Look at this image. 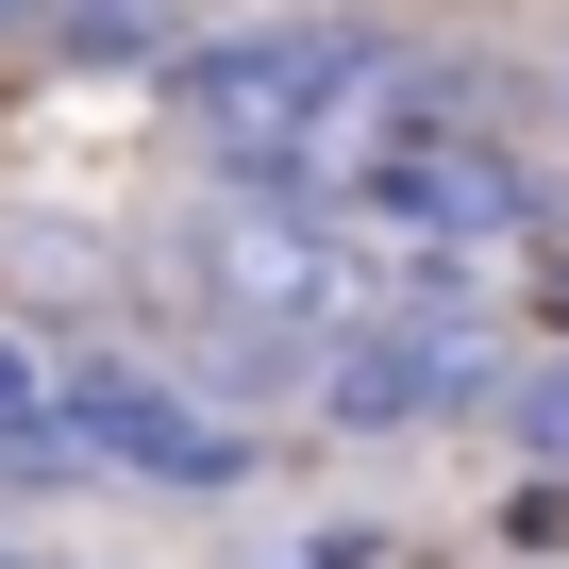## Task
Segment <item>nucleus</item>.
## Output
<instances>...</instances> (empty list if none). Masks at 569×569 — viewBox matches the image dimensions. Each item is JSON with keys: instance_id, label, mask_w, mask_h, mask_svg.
I'll return each mask as SVG.
<instances>
[{"instance_id": "f257e3e1", "label": "nucleus", "mask_w": 569, "mask_h": 569, "mask_svg": "<svg viewBox=\"0 0 569 569\" xmlns=\"http://www.w3.org/2000/svg\"><path fill=\"white\" fill-rule=\"evenodd\" d=\"M419 18H369V0H284V18H201L151 101H168V151L201 184H251V201H336V151L369 118V84L402 68Z\"/></svg>"}, {"instance_id": "6e6552de", "label": "nucleus", "mask_w": 569, "mask_h": 569, "mask_svg": "<svg viewBox=\"0 0 569 569\" xmlns=\"http://www.w3.org/2000/svg\"><path fill=\"white\" fill-rule=\"evenodd\" d=\"M536 118H552V134H569V51H552V68H536Z\"/></svg>"}, {"instance_id": "0eeeda50", "label": "nucleus", "mask_w": 569, "mask_h": 569, "mask_svg": "<svg viewBox=\"0 0 569 569\" xmlns=\"http://www.w3.org/2000/svg\"><path fill=\"white\" fill-rule=\"evenodd\" d=\"M34 18H51V0H0V68H34Z\"/></svg>"}, {"instance_id": "39448f33", "label": "nucleus", "mask_w": 569, "mask_h": 569, "mask_svg": "<svg viewBox=\"0 0 569 569\" xmlns=\"http://www.w3.org/2000/svg\"><path fill=\"white\" fill-rule=\"evenodd\" d=\"M486 419H502V452H519V469H569V336H519V352H502V386H486Z\"/></svg>"}, {"instance_id": "f03ea898", "label": "nucleus", "mask_w": 569, "mask_h": 569, "mask_svg": "<svg viewBox=\"0 0 569 569\" xmlns=\"http://www.w3.org/2000/svg\"><path fill=\"white\" fill-rule=\"evenodd\" d=\"M51 419H68L84 486H151V502H234L268 469V419H234L218 386H184L118 336H51Z\"/></svg>"}, {"instance_id": "423d86ee", "label": "nucleus", "mask_w": 569, "mask_h": 569, "mask_svg": "<svg viewBox=\"0 0 569 569\" xmlns=\"http://www.w3.org/2000/svg\"><path fill=\"white\" fill-rule=\"evenodd\" d=\"M502 552L569 569V469H519V502H502Z\"/></svg>"}, {"instance_id": "20e7f679", "label": "nucleus", "mask_w": 569, "mask_h": 569, "mask_svg": "<svg viewBox=\"0 0 569 569\" xmlns=\"http://www.w3.org/2000/svg\"><path fill=\"white\" fill-rule=\"evenodd\" d=\"M68 486H84V452L51 419V352L0 336V502H68Z\"/></svg>"}, {"instance_id": "7ed1b4c3", "label": "nucleus", "mask_w": 569, "mask_h": 569, "mask_svg": "<svg viewBox=\"0 0 569 569\" xmlns=\"http://www.w3.org/2000/svg\"><path fill=\"white\" fill-rule=\"evenodd\" d=\"M201 18H218V0H51V18H34V68H118V84H151Z\"/></svg>"}]
</instances>
